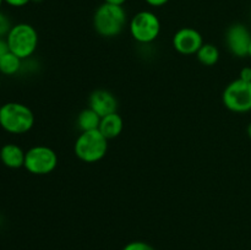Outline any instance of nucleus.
Returning a JSON list of instances; mask_svg holds the SVG:
<instances>
[{
  "label": "nucleus",
  "instance_id": "obj_1",
  "mask_svg": "<svg viewBox=\"0 0 251 250\" xmlns=\"http://www.w3.org/2000/svg\"><path fill=\"white\" fill-rule=\"evenodd\" d=\"M127 24L126 11L120 5L103 2L93 15V27L100 36L105 38L117 37L124 31Z\"/></svg>",
  "mask_w": 251,
  "mask_h": 250
},
{
  "label": "nucleus",
  "instance_id": "obj_2",
  "mask_svg": "<svg viewBox=\"0 0 251 250\" xmlns=\"http://www.w3.org/2000/svg\"><path fill=\"white\" fill-rule=\"evenodd\" d=\"M34 125V114L31 108L19 102H9L1 105L0 126L6 132L22 135L28 132Z\"/></svg>",
  "mask_w": 251,
  "mask_h": 250
},
{
  "label": "nucleus",
  "instance_id": "obj_3",
  "mask_svg": "<svg viewBox=\"0 0 251 250\" xmlns=\"http://www.w3.org/2000/svg\"><path fill=\"white\" fill-rule=\"evenodd\" d=\"M76 157L85 163H96L104 158L108 151V140L100 130L82 131L74 145Z\"/></svg>",
  "mask_w": 251,
  "mask_h": 250
},
{
  "label": "nucleus",
  "instance_id": "obj_4",
  "mask_svg": "<svg viewBox=\"0 0 251 250\" xmlns=\"http://www.w3.org/2000/svg\"><path fill=\"white\" fill-rule=\"evenodd\" d=\"M9 50L20 59L29 58L33 55L38 47V33L36 28L28 24L14 25L6 36Z\"/></svg>",
  "mask_w": 251,
  "mask_h": 250
},
{
  "label": "nucleus",
  "instance_id": "obj_5",
  "mask_svg": "<svg viewBox=\"0 0 251 250\" xmlns=\"http://www.w3.org/2000/svg\"><path fill=\"white\" fill-rule=\"evenodd\" d=\"M129 31L132 38L139 43H152L161 33V21L154 12L142 10L131 17L129 21Z\"/></svg>",
  "mask_w": 251,
  "mask_h": 250
},
{
  "label": "nucleus",
  "instance_id": "obj_6",
  "mask_svg": "<svg viewBox=\"0 0 251 250\" xmlns=\"http://www.w3.org/2000/svg\"><path fill=\"white\" fill-rule=\"evenodd\" d=\"M58 166V154L53 149L44 145H37L26 151L25 168L34 175L50 174Z\"/></svg>",
  "mask_w": 251,
  "mask_h": 250
},
{
  "label": "nucleus",
  "instance_id": "obj_7",
  "mask_svg": "<svg viewBox=\"0 0 251 250\" xmlns=\"http://www.w3.org/2000/svg\"><path fill=\"white\" fill-rule=\"evenodd\" d=\"M225 107L233 113H248L251 110V82L240 80L232 81L226 86L222 95Z\"/></svg>",
  "mask_w": 251,
  "mask_h": 250
},
{
  "label": "nucleus",
  "instance_id": "obj_8",
  "mask_svg": "<svg viewBox=\"0 0 251 250\" xmlns=\"http://www.w3.org/2000/svg\"><path fill=\"white\" fill-rule=\"evenodd\" d=\"M251 42V32L245 25L234 24L226 32V44L230 53L238 58L248 56Z\"/></svg>",
  "mask_w": 251,
  "mask_h": 250
},
{
  "label": "nucleus",
  "instance_id": "obj_9",
  "mask_svg": "<svg viewBox=\"0 0 251 250\" xmlns=\"http://www.w3.org/2000/svg\"><path fill=\"white\" fill-rule=\"evenodd\" d=\"M203 46V38L200 32L191 27H183L173 37V47L183 55H194Z\"/></svg>",
  "mask_w": 251,
  "mask_h": 250
},
{
  "label": "nucleus",
  "instance_id": "obj_10",
  "mask_svg": "<svg viewBox=\"0 0 251 250\" xmlns=\"http://www.w3.org/2000/svg\"><path fill=\"white\" fill-rule=\"evenodd\" d=\"M88 107L102 118L117 112L118 100L110 91L95 90L88 98Z\"/></svg>",
  "mask_w": 251,
  "mask_h": 250
},
{
  "label": "nucleus",
  "instance_id": "obj_11",
  "mask_svg": "<svg viewBox=\"0 0 251 250\" xmlns=\"http://www.w3.org/2000/svg\"><path fill=\"white\" fill-rule=\"evenodd\" d=\"M26 152L16 144H6L0 149V161L5 167L19 169L25 166Z\"/></svg>",
  "mask_w": 251,
  "mask_h": 250
},
{
  "label": "nucleus",
  "instance_id": "obj_12",
  "mask_svg": "<svg viewBox=\"0 0 251 250\" xmlns=\"http://www.w3.org/2000/svg\"><path fill=\"white\" fill-rule=\"evenodd\" d=\"M123 127H124L123 118L115 112V113H112V114L100 118V127H98V130H100V132L105 137V139L112 140V139H115V137H118L120 134H122Z\"/></svg>",
  "mask_w": 251,
  "mask_h": 250
},
{
  "label": "nucleus",
  "instance_id": "obj_13",
  "mask_svg": "<svg viewBox=\"0 0 251 250\" xmlns=\"http://www.w3.org/2000/svg\"><path fill=\"white\" fill-rule=\"evenodd\" d=\"M100 123V117L90 107L81 110L77 115V119H76V124H77V127L80 129L81 132L98 130Z\"/></svg>",
  "mask_w": 251,
  "mask_h": 250
},
{
  "label": "nucleus",
  "instance_id": "obj_14",
  "mask_svg": "<svg viewBox=\"0 0 251 250\" xmlns=\"http://www.w3.org/2000/svg\"><path fill=\"white\" fill-rule=\"evenodd\" d=\"M198 60L205 66H213L220 60V50L215 44L203 43V46L196 53Z\"/></svg>",
  "mask_w": 251,
  "mask_h": 250
},
{
  "label": "nucleus",
  "instance_id": "obj_15",
  "mask_svg": "<svg viewBox=\"0 0 251 250\" xmlns=\"http://www.w3.org/2000/svg\"><path fill=\"white\" fill-rule=\"evenodd\" d=\"M22 65V59H20L19 56L15 55L11 51H7L1 59H0V73L4 74V75L11 76L15 75L20 71Z\"/></svg>",
  "mask_w": 251,
  "mask_h": 250
},
{
  "label": "nucleus",
  "instance_id": "obj_16",
  "mask_svg": "<svg viewBox=\"0 0 251 250\" xmlns=\"http://www.w3.org/2000/svg\"><path fill=\"white\" fill-rule=\"evenodd\" d=\"M11 27L12 25L9 17L0 11V38H4V37L6 38V36L9 34Z\"/></svg>",
  "mask_w": 251,
  "mask_h": 250
},
{
  "label": "nucleus",
  "instance_id": "obj_17",
  "mask_svg": "<svg viewBox=\"0 0 251 250\" xmlns=\"http://www.w3.org/2000/svg\"><path fill=\"white\" fill-rule=\"evenodd\" d=\"M123 250H156L152 245H150L149 243L142 242V240H134V242H130L123 248Z\"/></svg>",
  "mask_w": 251,
  "mask_h": 250
},
{
  "label": "nucleus",
  "instance_id": "obj_18",
  "mask_svg": "<svg viewBox=\"0 0 251 250\" xmlns=\"http://www.w3.org/2000/svg\"><path fill=\"white\" fill-rule=\"evenodd\" d=\"M239 78L240 80L248 81V82H251V68L250 66H245L240 70L239 73Z\"/></svg>",
  "mask_w": 251,
  "mask_h": 250
},
{
  "label": "nucleus",
  "instance_id": "obj_19",
  "mask_svg": "<svg viewBox=\"0 0 251 250\" xmlns=\"http://www.w3.org/2000/svg\"><path fill=\"white\" fill-rule=\"evenodd\" d=\"M29 1H32V0H4V2L14 7H22L28 4Z\"/></svg>",
  "mask_w": 251,
  "mask_h": 250
},
{
  "label": "nucleus",
  "instance_id": "obj_20",
  "mask_svg": "<svg viewBox=\"0 0 251 250\" xmlns=\"http://www.w3.org/2000/svg\"><path fill=\"white\" fill-rule=\"evenodd\" d=\"M145 1L152 7H161L164 6L167 2H169V0H145Z\"/></svg>",
  "mask_w": 251,
  "mask_h": 250
},
{
  "label": "nucleus",
  "instance_id": "obj_21",
  "mask_svg": "<svg viewBox=\"0 0 251 250\" xmlns=\"http://www.w3.org/2000/svg\"><path fill=\"white\" fill-rule=\"evenodd\" d=\"M9 51V46H7L6 38H0V59Z\"/></svg>",
  "mask_w": 251,
  "mask_h": 250
},
{
  "label": "nucleus",
  "instance_id": "obj_22",
  "mask_svg": "<svg viewBox=\"0 0 251 250\" xmlns=\"http://www.w3.org/2000/svg\"><path fill=\"white\" fill-rule=\"evenodd\" d=\"M104 2H108V4H113V5H120V6H123V5L126 2V0H104Z\"/></svg>",
  "mask_w": 251,
  "mask_h": 250
},
{
  "label": "nucleus",
  "instance_id": "obj_23",
  "mask_svg": "<svg viewBox=\"0 0 251 250\" xmlns=\"http://www.w3.org/2000/svg\"><path fill=\"white\" fill-rule=\"evenodd\" d=\"M247 132H248V136H249L250 139H251V123H249V125H248Z\"/></svg>",
  "mask_w": 251,
  "mask_h": 250
},
{
  "label": "nucleus",
  "instance_id": "obj_24",
  "mask_svg": "<svg viewBox=\"0 0 251 250\" xmlns=\"http://www.w3.org/2000/svg\"><path fill=\"white\" fill-rule=\"evenodd\" d=\"M248 56L251 58V42H250V46H249V51H248Z\"/></svg>",
  "mask_w": 251,
  "mask_h": 250
},
{
  "label": "nucleus",
  "instance_id": "obj_25",
  "mask_svg": "<svg viewBox=\"0 0 251 250\" xmlns=\"http://www.w3.org/2000/svg\"><path fill=\"white\" fill-rule=\"evenodd\" d=\"M32 1H34V2H41L42 0H32Z\"/></svg>",
  "mask_w": 251,
  "mask_h": 250
},
{
  "label": "nucleus",
  "instance_id": "obj_26",
  "mask_svg": "<svg viewBox=\"0 0 251 250\" xmlns=\"http://www.w3.org/2000/svg\"><path fill=\"white\" fill-rule=\"evenodd\" d=\"M4 2V0H0V6H1V4Z\"/></svg>",
  "mask_w": 251,
  "mask_h": 250
},
{
  "label": "nucleus",
  "instance_id": "obj_27",
  "mask_svg": "<svg viewBox=\"0 0 251 250\" xmlns=\"http://www.w3.org/2000/svg\"><path fill=\"white\" fill-rule=\"evenodd\" d=\"M1 105H2V104H0V110H1Z\"/></svg>",
  "mask_w": 251,
  "mask_h": 250
}]
</instances>
